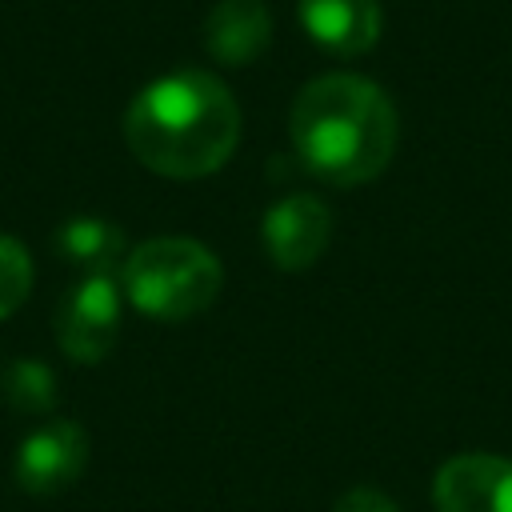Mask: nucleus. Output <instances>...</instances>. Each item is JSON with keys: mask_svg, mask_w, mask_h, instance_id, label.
I'll use <instances>...</instances> for the list:
<instances>
[{"mask_svg": "<svg viewBox=\"0 0 512 512\" xmlns=\"http://www.w3.org/2000/svg\"><path fill=\"white\" fill-rule=\"evenodd\" d=\"M436 512H512V460L460 452L440 464L432 484Z\"/></svg>", "mask_w": 512, "mask_h": 512, "instance_id": "423d86ee", "label": "nucleus"}, {"mask_svg": "<svg viewBox=\"0 0 512 512\" xmlns=\"http://www.w3.org/2000/svg\"><path fill=\"white\" fill-rule=\"evenodd\" d=\"M220 260L188 236H156L132 248L120 264L128 304L152 320H188L220 296Z\"/></svg>", "mask_w": 512, "mask_h": 512, "instance_id": "7ed1b4c3", "label": "nucleus"}, {"mask_svg": "<svg viewBox=\"0 0 512 512\" xmlns=\"http://www.w3.org/2000/svg\"><path fill=\"white\" fill-rule=\"evenodd\" d=\"M124 140L144 168L172 180H200L232 156L240 108L212 72H168L128 104Z\"/></svg>", "mask_w": 512, "mask_h": 512, "instance_id": "f257e3e1", "label": "nucleus"}, {"mask_svg": "<svg viewBox=\"0 0 512 512\" xmlns=\"http://www.w3.org/2000/svg\"><path fill=\"white\" fill-rule=\"evenodd\" d=\"M304 32L332 56H364L376 48L384 12L380 0H300Z\"/></svg>", "mask_w": 512, "mask_h": 512, "instance_id": "6e6552de", "label": "nucleus"}, {"mask_svg": "<svg viewBox=\"0 0 512 512\" xmlns=\"http://www.w3.org/2000/svg\"><path fill=\"white\" fill-rule=\"evenodd\" d=\"M332 512H400V508H396V500H392V496H384L380 488L360 484V488H348V492L336 500V508H332Z\"/></svg>", "mask_w": 512, "mask_h": 512, "instance_id": "ddd939ff", "label": "nucleus"}, {"mask_svg": "<svg viewBox=\"0 0 512 512\" xmlns=\"http://www.w3.org/2000/svg\"><path fill=\"white\" fill-rule=\"evenodd\" d=\"M288 132L300 164L312 176L352 188L388 168L396 148V108L372 80L332 72L300 88Z\"/></svg>", "mask_w": 512, "mask_h": 512, "instance_id": "f03ea898", "label": "nucleus"}, {"mask_svg": "<svg viewBox=\"0 0 512 512\" xmlns=\"http://www.w3.org/2000/svg\"><path fill=\"white\" fill-rule=\"evenodd\" d=\"M328 236H332V212L324 200H316L308 192L276 200L264 216V248L272 256V264L284 272L312 268L324 256Z\"/></svg>", "mask_w": 512, "mask_h": 512, "instance_id": "0eeeda50", "label": "nucleus"}, {"mask_svg": "<svg viewBox=\"0 0 512 512\" xmlns=\"http://www.w3.org/2000/svg\"><path fill=\"white\" fill-rule=\"evenodd\" d=\"M120 308H124V288L108 272H92L80 284L68 288V296L56 308V340L60 348L80 360L96 364L112 352L120 336Z\"/></svg>", "mask_w": 512, "mask_h": 512, "instance_id": "20e7f679", "label": "nucleus"}, {"mask_svg": "<svg viewBox=\"0 0 512 512\" xmlns=\"http://www.w3.org/2000/svg\"><path fill=\"white\" fill-rule=\"evenodd\" d=\"M56 248L68 264H80L92 272H108L116 264H124V232L112 224V220H100V216H72L68 224H60L56 232Z\"/></svg>", "mask_w": 512, "mask_h": 512, "instance_id": "9d476101", "label": "nucleus"}, {"mask_svg": "<svg viewBox=\"0 0 512 512\" xmlns=\"http://www.w3.org/2000/svg\"><path fill=\"white\" fill-rule=\"evenodd\" d=\"M88 464V436L76 420H48L16 448V484L32 496L64 492Z\"/></svg>", "mask_w": 512, "mask_h": 512, "instance_id": "39448f33", "label": "nucleus"}, {"mask_svg": "<svg viewBox=\"0 0 512 512\" xmlns=\"http://www.w3.org/2000/svg\"><path fill=\"white\" fill-rule=\"evenodd\" d=\"M4 400L12 408H20V412H32V416L48 412L56 404V376H52V368H44L40 360L8 364V372H4Z\"/></svg>", "mask_w": 512, "mask_h": 512, "instance_id": "9b49d317", "label": "nucleus"}, {"mask_svg": "<svg viewBox=\"0 0 512 512\" xmlns=\"http://www.w3.org/2000/svg\"><path fill=\"white\" fill-rule=\"evenodd\" d=\"M272 44V16L264 0H220L204 20V48L212 60L240 68L264 56Z\"/></svg>", "mask_w": 512, "mask_h": 512, "instance_id": "1a4fd4ad", "label": "nucleus"}, {"mask_svg": "<svg viewBox=\"0 0 512 512\" xmlns=\"http://www.w3.org/2000/svg\"><path fill=\"white\" fill-rule=\"evenodd\" d=\"M32 292V256L20 240L0 236V320L12 316Z\"/></svg>", "mask_w": 512, "mask_h": 512, "instance_id": "f8f14e48", "label": "nucleus"}]
</instances>
